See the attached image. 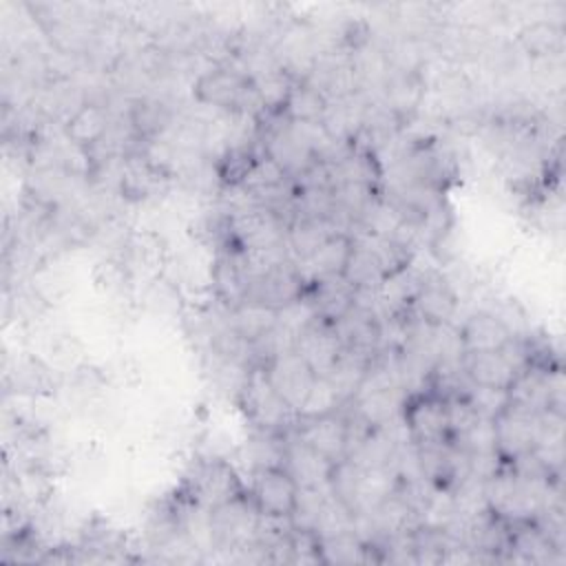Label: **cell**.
Here are the masks:
<instances>
[{"instance_id": "1", "label": "cell", "mask_w": 566, "mask_h": 566, "mask_svg": "<svg viewBox=\"0 0 566 566\" xmlns=\"http://www.w3.org/2000/svg\"><path fill=\"white\" fill-rule=\"evenodd\" d=\"M239 402L248 420L261 433H285V429L296 422L294 411L272 387L263 363L250 367L239 385Z\"/></svg>"}, {"instance_id": "2", "label": "cell", "mask_w": 566, "mask_h": 566, "mask_svg": "<svg viewBox=\"0 0 566 566\" xmlns=\"http://www.w3.org/2000/svg\"><path fill=\"white\" fill-rule=\"evenodd\" d=\"M400 418L409 442L416 447L451 442L447 420V394L442 391L427 389L409 394L402 400Z\"/></svg>"}, {"instance_id": "3", "label": "cell", "mask_w": 566, "mask_h": 566, "mask_svg": "<svg viewBox=\"0 0 566 566\" xmlns=\"http://www.w3.org/2000/svg\"><path fill=\"white\" fill-rule=\"evenodd\" d=\"M192 97L203 106L228 113H241L250 102L259 104L252 75L232 66H212L203 71L192 84Z\"/></svg>"}, {"instance_id": "4", "label": "cell", "mask_w": 566, "mask_h": 566, "mask_svg": "<svg viewBox=\"0 0 566 566\" xmlns=\"http://www.w3.org/2000/svg\"><path fill=\"white\" fill-rule=\"evenodd\" d=\"M248 493L261 517L292 520L298 504L301 486L283 464H268L254 469Z\"/></svg>"}, {"instance_id": "5", "label": "cell", "mask_w": 566, "mask_h": 566, "mask_svg": "<svg viewBox=\"0 0 566 566\" xmlns=\"http://www.w3.org/2000/svg\"><path fill=\"white\" fill-rule=\"evenodd\" d=\"M210 528L214 544L223 548H250L256 542L261 515L250 497V493H241L234 500L208 511Z\"/></svg>"}, {"instance_id": "6", "label": "cell", "mask_w": 566, "mask_h": 566, "mask_svg": "<svg viewBox=\"0 0 566 566\" xmlns=\"http://www.w3.org/2000/svg\"><path fill=\"white\" fill-rule=\"evenodd\" d=\"M294 424V436L318 455H323L327 462L336 464L349 455L354 444V427L343 416V411L310 420H296Z\"/></svg>"}, {"instance_id": "7", "label": "cell", "mask_w": 566, "mask_h": 566, "mask_svg": "<svg viewBox=\"0 0 566 566\" xmlns=\"http://www.w3.org/2000/svg\"><path fill=\"white\" fill-rule=\"evenodd\" d=\"M188 489L192 504L201 511H212L245 493L234 467L226 460L201 462L188 480Z\"/></svg>"}, {"instance_id": "8", "label": "cell", "mask_w": 566, "mask_h": 566, "mask_svg": "<svg viewBox=\"0 0 566 566\" xmlns=\"http://www.w3.org/2000/svg\"><path fill=\"white\" fill-rule=\"evenodd\" d=\"M307 292V281L292 259H285L270 268L265 274L250 281L248 296L250 301L263 303L272 310H281L298 298H303Z\"/></svg>"}, {"instance_id": "9", "label": "cell", "mask_w": 566, "mask_h": 566, "mask_svg": "<svg viewBox=\"0 0 566 566\" xmlns=\"http://www.w3.org/2000/svg\"><path fill=\"white\" fill-rule=\"evenodd\" d=\"M265 374L276 389V394L287 402V407L294 411L305 400L312 382L316 380V374L310 369V365L296 354L294 347L281 349L279 354L270 356L265 363Z\"/></svg>"}, {"instance_id": "10", "label": "cell", "mask_w": 566, "mask_h": 566, "mask_svg": "<svg viewBox=\"0 0 566 566\" xmlns=\"http://www.w3.org/2000/svg\"><path fill=\"white\" fill-rule=\"evenodd\" d=\"M356 250V239L345 230L329 232L312 254L298 261V268L310 283L325 279H343Z\"/></svg>"}, {"instance_id": "11", "label": "cell", "mask_w": 566, "mask_h": 566, "mask_svg": "<svg viewBox=\"0 0 566 566\" xmlns=\"http://www.w3.org/2000/svg\"><path fill=\"white\" fill-rule=\"evenodd\" d=\"M542 429V413H533L520 407H509L495 418L497 453L506 464L531 453L537 447Z\"/></svg>"}, {"instance_id": "12", "label": "cell", "mask_w": 566, "mask_h": 566, "mask_svg": "<svg viewBox=\"0 0 566 566\" xmlns=\"http://www.w3.org/2000/svg\"><path fill=\"white\" fill-rule=\"evenodd\" d=\"M458 305L460 301L451 283H447L442 276H427V279H420L407 312L420 325L444 327V325H451L458 312Z\"/></svg>"}, {"instance_id": "13", "label": "cell", "mask_w": 566, "mask_h": 566, "mask_svg": "<svg viewBox=\"0 0 566 566\" xmlns=\"http://www.w3.org/2000/svg\"><path fill=\"white\" fill-rule=\"evenodd\" d=\"M455 332H458L462 356L482 354V352H502L515 338L511 325L500 314L489 310L469 314Z\"/></svg>"}, {"instance_id": "14", "label": "cell", "mask_w": 566, "mask_h": 566, "mask_svg": "<svg viewBox=\"0 0 566 566\" xmlns=\"http://www.w3.org/2000/svg\"><path fill=\"white\" fill-rule=\"evenodd\" d=\"M292 347L316 376H327L345 352L336 327L318 318L294 338Z\"/></svg>"}, {"instance_id": "15", "label": "cell", "mask_w": 566, "mask_h": 566, "mask_svg": "<svg viewBox=\"0 0 566 566\" xmlns=\"http://www.w3.org/2000/svg\"><path fill=\"white\" fill-rule=\"evenodd\" d=\"M108 128V111L97 102H84L64 119L62 133L71 146H75L82 153H91L95 146L104 142Z\"/></svg>"}, {"instance_id": "16", "label": "cell", "mask_w": 566, "mask_h": 566, "mask_svg": "<svg viewBox=\"0 0 566 566\" xmlns=\"http://www.w3.org/2000/svg\"><path fill=\"white\" fill-rule=\"evenodd\" d=\"M283 467L292 473L301 489H325L334 464L294 436L285 438Z\"/></svg>"}, {"instance_id": "17", "label": "cell", "mask_w": 566, "mask_h": 566, "mask_svg": "<svg viewBox=\"0 0 566 566\" xmlns=\"http://www.w3.org/2000/svg\"><path fill=\"white\" fill-rule=\"evenodd\" d=\"M460 369L469 385L480 387H502L509 389L517 376L515 365L502 352H482V354H464L460 360Z\"/></svg>"}, {"instance_id": "18", "label": "cell", "mask_w": 566, "mask_h": 566, "mask_svg": "<svg viewBox=\"0 0 566 566\" xmlns=\"http://www.w3.org/2000/svg\"><path fill=\"white\" fill-rule=\"evenodd\" d=\"M327 111L329 97L325 95V91L318 84L303 77L294 82L281 111V117L287 124H323Z\"/></svg>"}, {"instance_id": "19", "label": "cell", "mask_w": 566, "mask_h": 566, "mask_svg": "<svg viewBox=\"0 0 566 566\" xmlns=\"http://www.w3.org/2000/svg\"><path fill=\"white\" fill-rule=\"evenodd\" d=\"M210 279H212V287H214L217 298L221 303H226L230 310H234L237 305H241L245 301L250 281H248V274L241 265L239 252L234 248H228L223 254L217 256V261L212 265V272H210Z\"/></svg>"}, {"instance_id": "20", "label": "cell", "mask_w": 566, "mask_h": 566, "mask_svg": "<svg viewBox=\"0 0 566 566\" xmlns=\"http://www.w3.org/2000/svg\"><path fill=\"white\" fill-rule=\"evenodd\" d=\"M230 327L250 345L263 340L276 327V310L250 298L230 310Z\"/></svg>"}, {"instance_id": "21", "label": "cell", "mask_w": 566, "mask_h": 566, "mask_svg": "<svg viewBox=\"0 0 566 566\" xmlns=\"http://www.w3.org/2000/svg\"><path fill=\"white\" fill-rule=\"evenodd\" d=\"M517 44L531 57H553L562 51L564 31L553 20H531L517 31Z\"/></svg>"}, {"instance_id": "22", "label": "cell", "mask_w": 566, "mask_h": 566, "mask_svg": "<svg viewBox=\"0 0 566 566\" xmlns=\"http://www.w3.org/2000/svg\"><path fill=\"white\" fill-rule=\"evenodd\" d=\"M164 170L159 166H155L146 155H130L126 157L124 166H122V175H119V186H122V195L130 201H142L146 199L155 184L161 179Z\"/></svg>"}, {"instance_id": "23", "label": "cell", "mask_w": 566, "mask_h": 566, "mask_svg": "<svg viewBox=\"0 0 566 566\" xmlns=\"http://www.w3.org/2000/svg\"><path fill=\"white\" fill-rule=\"evenodd\" d=\"M424 95V80L416 69L402 71L387 84V106L389 113L405 117L413 113L420 106V99Z\"/></svg>"}, {"instance_id": "24", "label": "cell", "mask_w": 566, "mask_h": 566, "mask_svg": "<svg viewBox=\"0 0 566 566\" xmlns=\"http://www.w3.org/2000/svg\"><path fill=\"white\" fill-rule=\"evenodd\" d=\"M261 150H256L252 144H239L228 146L226 153L219 157L217 164V177L226 188H241L245 181L250 168L254 166Z\"/></svg>"}, {"instance_id": "25", "label": "cell", "mask_w": 566, "mask_h": 566, "mask_svg": "<svg viewBox=\"0 0 566 566\" xmlns=\"http://www.w3.org/2000/svg\"><path fill=\"white\" fill-rule=\"evenodd\" d=\"M345 400L336 391V387L329 382L327 376H316L312 382L305 400L296 409V420H310V418H321L340 411Z\"/></svg>"}, {"instance_id": "26", "label": "cell", "mask_w": 566, "mask_h": 566, "mask_svg": "<svg viewBox=\"0 0 566 566\" xmlns=\"http://www.w3.org/2000/svg\"><path fill=\"white\" fill-rule=\"evenodd\" d=\"M168 124V111L161 102L153 99H139L130 108V126L139 137H155L159 135Z\"/></svg>"}, {"instance_id": "27", "label": "cell", "mask_w": 566, "mask_h": 566, "mask_svg": "<svg viewBox=\"0 0 566 566\" xmlns=\"http://www.w3.org/2000/svg\"><path fill=\"white\" fill-rule=\"evenodd\" d=\"M467 396L471 405L475 407L480 418L495 420L511 407V394L509 389L502 387H480V385H469Z\"/></svg>"}, {"instance_id": "28", "label": "cell", "mask_w": 566, "mask_h": 566, "mask_svg": "<svg viewBox=\"0 0 566 566\" xmlns=\"http://www.w3.org/2000/svg\"><path fill=\"white\" fill-rule=\"evenodd\" d=\"M464 453H493L497 451L495 420L478 418V422L455 442Z\"/></svg>"}, {"instance_id": "29", "label": "cell", "mask_w": 566, "mask_h": 566, "mask_svg": "<svg viewBox=\"0 0 566 566\" xmlns=\"http://www.w3.org/2000/svg\"><path fill=\"white\" fill-rule=\"evenodd\" d=\"M93 279L102 292L111 294V292H119L128 283V270L117 259H102L95 268Z\"/></svg>"}]
</instances>
